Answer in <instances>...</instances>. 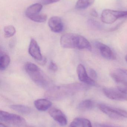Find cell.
Segmentation results:
<instances>
[{"mask_svg":"<svg viewBox=\"0 0 127 127\" xmlns=\"http://www.w3.org/2000/svg\"><path fill=\"white\" fill-rule=\"evenodd\" d=\"M89 88V85L80 83L61 85L50 88L45 94V96L50 99L57 100L65 98L79 91L87 90Z\"/></svg>","mask_w":127,"mask_h":127,"instance_id":"1","label":"cell"},{"mask_svg":"<svg viewBox=\"0 0 127 127\" xmlns=\"http://www.w3.org/2000/svg\"><path fill=\"white\" fill-rule=\"evenodd\" d=\"M61 46L66 49H87L91 51L92 47L89 41L82 35L73 33H67L62 36Z\"/></svg>","mask_w":127,"mask_h":127,"instance_id":"2","label":"cell"},{"mask_svg":"<svg viewBox=\"0 0 127 127\" xmlns=\"http://www.w3.org/2000/svg\"><path fill=\"white\" fill-rule=\"evenodd\" d=\"M25 70L31 79L36 84L44 88H50L52 82L50 78L38 66L31 62L26 64Z\"/></svg>","mask_w":127,"mask_h":127,"instance_id":"3","label":"cell"},{"mask_svg":"<svg viewBox=\"0 0 127 127\" xmlns=\"http://www.w3.org/2000/svg\"><path fill=\"white\" fill-rule=\"evenodd\" d=\"M126 17H127V11L106 9L102 11L101 14V20L104 23L111 24L119 18Z\"/></svg>","mask_w":127,"mask_h":127,"instance_id":"4","label":"cell"},{"mask_svg":"<svg viewBox=\"0 0 127 127\" xmlns=\"http://www.w3.org/2000/svg\"><path fill=\"white\" fill-rule=\"evenodd\" d=\"M0 121L15 126H25L26 124V120L22 117L2 110L0 111Z\"/></svg>","mask_w":127,"mask_h":127,"instance_id":"5","label":"cell"},{"mask_svg":"<svg viewBox=\"0 0 127 127\" xmlns=\"http://www.w3.org/2000/svg\"><path fill=\"white\" fill-rule=\"evenodd\" d=\"M99 107L101 111L114 119H119L121 117L127 118V111L125 110L108 106L104 104H100Z\"/></svg>","mask_w":127,"mask_h":127,"instance_id":"6","label":"cell"},{"mask_svg":"<svg viewBox=\"0 0 127 127\" xmlns=\"http://www.w3.org/2000/svg\"><path fill=\"white\" fill-rule=\"evenodd\" d=\"M104 94L108 98L119 101H127V94L120 91L117 88H105L103 89Z\"/></svg>","mask_w":127,"mask_h":127,"instance_id":"7","label":"cell"},{"mask_svg":"<svg viewBox=\"0 0 127 127\" xmlns=\"http://www.w3.org/2000/svg\"><path fill=\"white\" fill-rule=\"evenodd\" d=\"M77 73L79 79L82 82L89 86H95V82L89 77L86 72L85 67L82 64H79L77 67Z\"/></svg>","mask_w":127,"mask_h":127,"instance_id":"8","label":"cell"},{"mask_svg":"<svg viewBox=\"0 0 127 127\" xmlns=\"http://www.w3.org/2000/svg\"><path fill=\"white\" fill-rule=\"evenodd\" d=\"M49 114L53 119L60 125L64 126L67 124V120L65 114L58 108H51L49 111Z\"/></svg>","mask_w":127,"mask_h":127,"instance_id":"9","label":"cell"},{"mask_svg":"<svg viewBox=\"0 0 127 127\" xmlns=\"http://www.w3.org/2000/svg\"><path fill=\"white\" fill-rule=\"evenodd\" d=\"M30 55L35 60L39 61H44L41 52L40 47L37 41L33 38L31 39L29 47Z\"/></svg>","mask_w":127,"mask_h":127,"instance_id":"10","label":"cell"},{"mask_svg":"<svg viewBox=\"0 0 127 127\" xmlns=\"http://www.w3.org/2000/svg\"><path fill=\"white\" fill-rule=\"evenodd\" d=\"M95 46L100 51L102 56L104 58L110 60H114L116 58L114 54L110 48L107 45L97 41L95 43Z\"/></svg>","mask_w":127,"mask_h":127,"instance_id":"11","label":"cell"},{"mask_svg":"<svg viewBox=\"0 0 127 127\" xmlns=\"http://www.w3.org/2000/svg\"><path fill=\"white\" fill-rule=\"evenodd\" d=\"M48 25L51 31L55 33L61 32L64 28L61 19L57 16L50 18L48 21Z\"/></svg>","mask_w":127,"mask_h":127,"instance_id":"12","label":"cell"},{"mask_svg":"<svg viewBox=\"0 0 127 127\" xmlns=\"http://www.w3.org/2000/svg\"><path fill=\"white\" fill-rule=\"evenodd\" d=\"M34 104L35 107L38 110L45 111L52 106V103L47 99H40L35 100L34 102Z\"/></svg>","mask_w":127,"mask_h":127,"instance_id":"13","label":"cell"},{"mask_svg":"<svg viewBox=\"0 0 127 127\" xmlns=\"http://www.w3.org/2000/svg\"><path fill=\"white\" fill-rule=\"evenodd\" d=\"M43 9V6L40 3H36L29 6L26 10V15L29 18L39 14Z\"/></svg>","mask_w":127,"mask_h":127,"instance_id":"14","label":"cell"},{"mask_svg":"<svg viewBox=\"0 0 127 127\" xmlns=\"http://www.w3.org/2000/svg\"><path fill=\"white\" fill-rule=\"evenodd\" d=\"M70 127H92L91 122L87 119L82 117H76L70 123Z\"/></svg>","mask_w":127,"mask_h":127,"instance_id":"15","label":"cell"},{"mask_svg":"<svg viewBox=\"0 0 127 127\" xmlns=\"http://www.w3.org/2000/svg\"><path fill=\"white\" fill-rule=\"evenodd\" d=\"M112 79L114 81L120 79L127 82V70L119 68L110 73Z\"/></svg>","mask_w":127,"mask_h":127,"instance_id":"16","label":"cell"},{"mask_svg":"<svg viewBox=\"0 0 127 127\" xmlns=\"http://www.w3.org/2000/svg\"><path fill=\"white\" fill-rule=\"evenodd\" d=\"M10 107L12 110L23 114L27 115L31 112V109L29 107L22 105H12Z\"/></svg>","mask_w":127,"mask_h":127,"instance_id":"17","label":"cell"},{"mask_svg":"<svg viewBox=\"0 0 127 127\" xmlns=\"http://www.w3.org/2000/svg\"><path fill=\"white\" fill-rule=\"evenodd\" d=\"M11 59L8 55L5 53L0 52V69L1 70H5L10 64Z\"/></svg>","mask_w":127,"mask_h":127,"instance_id":"18","label":"cell"},{"mask_svg":"<svg viewBox=\"0 0 127 127\" xmlns=\"http://www.w3.org/2000/svg\"><path fill=\"white\" fill-rule=\"evenodd\" d=\"M95 0H78L76 4L75 8L77 9H84L93 5Z\"/></svg>","mask_w":127,"mask_h":127,"instance_id":"19","label":"cell"},{"mask_svg":"<svg viewBox=\"0 0 127 127\" xmlns=\"http://www.w3.org/2000/svg\"><path fill=\"white\" fill-rule=\"evenodd\" d=\"M94 103L90 99H86L81 102L78 105V108L81 111H86L92 109L94 107Z\"/></svg>","mask_w":127,"mask_h":127,"instance_id":"20","label":"cell"},{"mask_svg":"<svg viewBox=\"0 0 127 127\" xmlns=\"http://www.w3.org/2000/svg\"><path fill=\"white\" fill-rule=\"evenodd\" d=\"M117 85V88L119 90L127 94V82L120 79L114 80Z\"/></svg>","mask_w":127,"mask_h":127,"instance_id":"21","label":"cell"},{"mask_svg":"<svg viewBox=\"0 0 127 127\" xmlns=\"http://www.w3.org/2000/svg\"><path fill=\"white\" fill-rule=\"evenodd\" d=\"M4 35L6 38H10L14 35L16 29L12 26H8L4 28Z\"/></svg>","mask_w":127,"mask_h":127,"instance_id":"22","label":"cell"},{"mask_svg":"<svg viewBox=\"0 0 127 127\" xmlns=\"http://www.w3.org/2000/svg\"><path fill=\"white\" fill-rule=\"evenodd\" d=\"M29 18L34 22L39 23H44L47 20V16L45 14H38L31 17Z\"/></svg>","mask_w":127,"mask_h":127,"instance_id":"23","label":"cell"},{"mask_svg":"<svg viewBox=\"0 0 127 127\" xmlns=\"http://www.w3.org/2000/svg\"><path fill=\"white\" fill-rule=\"evenodd\" d=\"M88 24L91 27L96 29L100 30L102 28L101 26L98 22L93 19H90L88 21Z\"/></svg>","mask_w":127,"mask_h":127,"instance_id":"24","label":"cell"},{"mask_svg":"<svg viewBox=\"0 0 127 127\" xmlns=\"http://www.w3.org/2000/svg\"><path fill=\"white\" fill-rule=\"evenodd\" d=\"M61 0H40L41 3L44 5H48L58 2Z\"/></svg>","mask_w":127,"mask_h":127,"instance_id":"25","label":"cell"},{"mask_svg":"<svg viewBox=\"0 0 127 127\" xmlns=\"http://www.w3.org/2000/svg\"><path fill=\"white\" fill-rule=\"evenodd\" d=\"M49 68L50 70L53 72H56L58 69V66L55 63L52 61H51L50 63Z\"/></svg>","mask_w":127,"mask_h":127,"instance_id":"26","label":"cell"},{"mask_svg":"<svg viewBox=\"0 0 127 127\" xmlns=\"http://www.w3.org/2000/svg\"><path fill=\"white\" fill-rule=\"evenodd\" d=\"M89 73L91 78L94 79H95L97 78V73L96 71L92 68H90L89 70Z\"/></svg>","mask_w":127,"mask_h":127,"instance_id":"27","label":"cell"},{"mask_svg":"<svg viewBox=\"0 0 127 127\" xmlns=\"http://www.w3.org/2000/svg\"><path fill=\"white\" fill-rule=\"evenodd\" d=\"M90 14L91 16L93 17H97L98 16V13L94 9H93L91 11Z\"/></svg>","mask_w":127,"mask_h":127,"instance_id":"28","label":"cell"},{"mask_svg":"<svg viewBox=\"0 0 127 127\" xmlns=\"http://www.w3.org/2000/svg\"><path fill=\"white\" fill-rule=\"evenodd\" d=\"M3 124H2V123H0V127H5V126H6L5 125H3Z\"/></svg>","mask_w":127,"mask_h":127,"instance_id":"29","label":"cell"},{"mask_svg":"<svg viewBox=\"0 0 127 127\" xmlns=\"http://www.w3.org/2000/svg\"><path fill=\"white\" fill-rule=\"evenodd\" d=\"M125 59L126 61L127 62V55H126L125 57Z\"/></svg>","mask_w":127,"mask_h":127,"instance_id":"30","label":"cell"}]
</instances>
